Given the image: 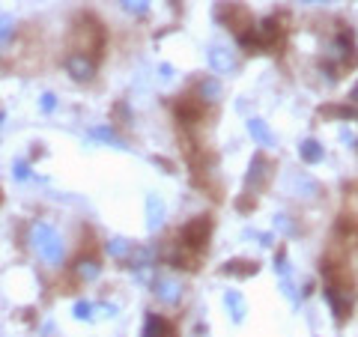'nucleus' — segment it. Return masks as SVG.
Segmentation results:
<instances>
[{
  "label": "nucleus",
  "mask_w": 358,
  "mask_h": 337,
  "mask_svg": "<svg viewBox=\"0 0 358 337\" xmlns=\"http://www.w3.org/2000/svg\"><path fill=\"white\" fill-rule=\"evenodd\" d=\"M322 275H326L329 299L343 310H350V299L355 296L358 284V221L341 218L338 230L331 233V242L322 257Z\"/></svg>",
  "instance_id": "obj_1"
},
{
  "label": "nucleus",
  "mask_w": 358,
  "mask_h": 337,
  "mask_svg": "<svg viewBox=\"0 0 358 337\" xmlns=\"http://www.w3.org/2000/svg\"><path fill=\"white\" fill-rule=\"evenodd\" d=\"M102 51H105V27L96 15H78L75 24H72V51L78 57H87L99 63L102 60Z\"/></svg>",
  "instance_id": "obj_3"
},
{
  "label": "nucleus",
  "mask_w": 358,
  "mask_h": 337,
  "mask_svg": "<svg viewBox=\"0 0 358 337\" xmlns=\"http://www.w3.org/2000/svg\"><path fill=\"white\" fill-rule=\"evenodd\" d=\"M33 248H36L42 260H48V263H60V257H63L57 236L45 227V224H36V227H33Z\"/></svg>",
  "instance_id": "obj_4"
},
{
  "label": "nucleus",
  "mask_w": 358,
  "mask_h": 337,
  "mask_svg": "<svg viewBox=\"0 0 358 337\" xmlns=\"http://www.w3.org/2000/svg\"><path fill=\"white\" fill-rule=\"evenodd\" d=\"M15 176L24 179V176H27V167H24V164H15Z\"/></svg>",
  "instance_id": "obj_9"
},
{
  "label": "nucleus",
  "mask_w": 358,
  "mask_h": 337,
  "mask_svg": "<svg viewBox=\"0 0 358 337\" xmlns=\"http://www.w3.org/2000/svg\"><path fill=\"white\" fill-rule=\"evenodd\" d=\"M9 36H13V18L0 15V42H6Z\"/></svg>",
  "instance_id": "obj_7"
},
{
  "label": "nucleus",
  "mask_w": 358,
  "mask_h": 337,
  "mask_svg": "<svg viewBox=\"0 0 358 337\" xmlns=\"http://www.w3.org/2000/svg\"><path fill=\"white\" fill-rule=\"evenodd\" d=\"M78 272H81L84 278H93V275L99 272V266H96L93 260H81V263H78Z\"/></svg>",
  "instance_id": "obj_8"
},
{
  "label": "nucleus",
  "mask_w": 358,
  "mask_h": 337,
  "mask_svg": "<svg viewBox=\"0 0 358 337\" xmlns=\"http://www.w3.org/2000/svg\"><path fill=\"white\" fill-rule=\"evenodd\" d=\"M143 337H176V325L164 317H150Z\"/></svg>",
  "instance_id": "obj_6"
},
{
  "label": "nucleus",
  "mask_w": 358,
  "mask_h": 337,
  "mask_svg": "<svg viewBox=\"0 0 358 337\" xmlns=\"http://www.w3.org/2000/svg\"><path fill=\"white\" fill-rule=\"evenodd\" d=\"M209 230L212 224L209 218H194L188 221L182 230L176 236V257L173 263L176 268H197V263L206 257V248H209Z\"/></svg>",
  "instance_id": "obj_2"
},
{
  "label": "nucleus",
  "mask_w": 358,
  "mask_h": 337,
  "mask_svg": "<svg viewBox=\"0 0 358 337\" xmlns=\"http://www.w3.org/2000/svg\"><path fill=\"white\" fill-rule=\"evenodd\" d=\"M96 66L93 60H87V57H78V54H69L66 57V72H69L75 81H90V78L96 75Z\"/></svg>",
  "instance_id": "obj_5"
}]
</instances>
